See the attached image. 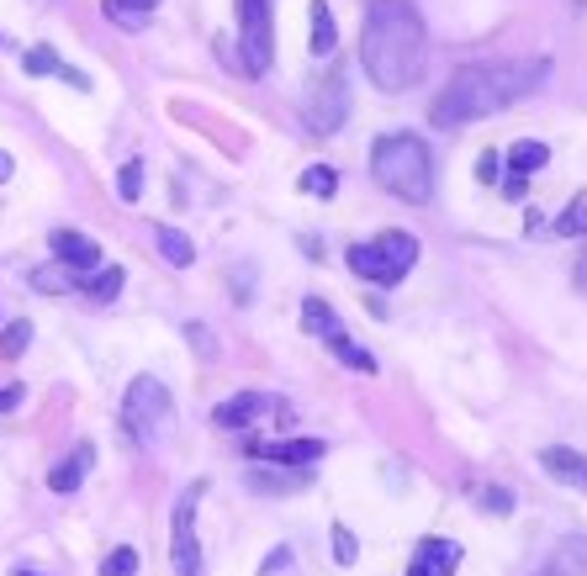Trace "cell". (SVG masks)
I'll use <instances>...</instances> for the list:
<instances>
[{"instance_id": "1", "label": "cell", "mask_w": 587, "mask_h": 576, "mask_svg": "<svg viewBox=\"0 0 587 576\" xmlns=\"http://www.w3.org/2000/svg\"><path fill=\"white\" fill-rule=\"evenodd\" d=\"M360 69L376 90H413L429 69V32L413 0H371L360 27Z\"/></svg>"}, {"instance_id": "2", "label": "cell", "mask_w": 587, "mask_h": 576, "mask_svg": "<svg viewBox=\"0 0 587 576\" xmlns=\"http://www.w3.org/2000/svg\"><path fill=\"white\" fill-rule=\"evenodd\" d=\"M545 59L540 64H466L450 74V85L439 90V101L429 106L434 127H466L476 117H498L503 106L524 101L529 90L545 85Z\"/></svg>"}, {"instance_id": "3", "label": "cell", "mask_w": 587, "mask_h": 576, "mask_svg": "<svg viewBox=\"0 0 587 576\" xmlns=\"http://www.w3.org/2000/svg\"><path fill=\"white\" fill-rule=\"evenodd\" d=\"M371 175L381 191L408 207H429L434 196V154L418 133H381L371 148Z\"/></svg>"}, {"instance_id": "4", "label": "cell", "mask_w": 587, "mask_h": 576, "mask_svg": "<svg viewBox=\"0 0 587 576\" xmlns=\"http://www.w3.org/2000/svg\"><path fill=\"white\" fill-rule=\"evenodd\" d=\"M175 407H170V392H164L159 376H138L133 386H127L122 397V429L133 444H159L164 429H170Z\"/></svg>"}, {"instance_id": "5", "label": "cell", "mask_w": 587, "mask_h": 576, "mask_svg": "<svg viewBox=\"0 0 587 576\" xmlns=\"http://www.w3.org/2000/svg\"><path fill=\"white\" fill-rule=\"evenodd\" d=\"M344 117H350V69H328L313 85V96H307V127L328 138L344 127Z\"/></svg>"}, {"instance_id": "6", "label": "cell", "mask_w": 587, "mask_h": 576, "mask_svg": "<svg viewBox=\"0 0 587 576\" xmlns=\"http://www.w3.org/2000/svg\"><path fill=\"white\" fill-rule=\"evenodd\" d=\"M238 37H244V74L260 80L275 53V27H270V0H238Z\"/></svg>"}, {"instance_id": "7", "label": "cell", "mask_w": 587, "mask_h": 576, "mask_svg": "<svg viewBox=\"0 0 587 576\" xmlns=\"http://www.w3.org/2000/svg\"><path fill=\"white\" fill-rule=\"evenodd\" d=\"M207 492V481L186 487V497L175 503V540H170V555H175V576H201V545H196V503Z\"/></svg>"}, {"instance_id": "8", "label": "cell", "mask_w": 587, "mask_h": 576, "mask_svg": "<svg viewBox=\"0 0 587 576\" xmlns=\"http://www.w3.org/2000/svg\"><path fill=\"white\" fill-rule=\"evenodd\" d=\"M254 460H270V466H291V471H307L323 460V439H286V444H249Z\"/></svg>"}, {"instance_id": "9", "label": "cell", "mask_w": 587, "mask_h": 576, "mask_svg": "<svg viewBox=\"0 0 587 576\" xmlns=\"http://www.w3.org/2000/svg\"><path fill=\"white\" fill-rule=\"evenodd\" d=\"M53 254H59V265H69V270H101V244L96 238H85V233H69V228H59L53 233Z\"/></svg>"}, {"instance_id": "10", "label": "cell", "mask_w": 587, "mask_h": 576, "mask_svg": "<svg viewBox=\"0 0 587 576\" xmlns=\"http://www.w3.org/2000/svg\"><path fill=\"white\" fill-rule=\"evenodd\" d=\"M90 466H96V444H85V439H80L75 450H69V460H59V466L48 471V487L59 492V497H69V492H75L80 481H85V471H90Z\"/></svg>"}, {"instance_id": "11", "label": "cell", "mask_w": 587, "mask_h": 576, "mask_svg": "<svg viewBox=\"0 0 587 576\" xmlns=\"http://www.w3.org/2000/svg\"><path fill=\"white\" fill-rule=\"evenodd\" d=\"M376 254L387 259L392 281H402V275L413 270V259H418V238H413V233H402V228H392V233H381V238H376Z\"/></svg>"}, {"instance_id": "12", "label": "cell", "mask_w": 587, "mask_h": 576, "mask_svg": "<svg viewBox=\"0 0 587 576\" xmlns=\"http://www.w3.org/2000/svg\"><path fill=\"white\" fill-rule=\"evenodd\" d=\"M265 407H270V402H265L260 392H238V397H228V402H217L212 423H217V429H249V423L265 413Z\"/></svg>"}, {"instance_id": "13", "label": "cell", "mask_w": 587, "mask_h": 576, "mask_svg": "<svg viewBox=\"0 0 587 576\" xmlns=\"http://www.w3.org/2000/svg\"><path fill=\"white\" fill-rule=\"evenodd\" d=\"M307 48H313V59H334V48H339L334 16H328L323 0H313V6H307Z\"/></svg>"}, {"instance_id": "14", "label": "cell", "mask_w": 587, "mask_h": 576, "mask_svg": "<svg viewBox=\"0 0 587 576\" xmlns=\"http://www.w3.org/2000/svg\"><path fill=\"white\" fill-rule=\"evenodd\" d=\"M540 466L556 476V481H572V487H582V476H587V460H582L577 450H561V444L540 450Z\"/></svg>"}, {"instance_id": "15", "label": "cell", "mask_w": 587, "mask_h": 576, "mask_svg": "<svg viewBox=\"0 0 587 576\" xmlns=\"http://www.w3.org/2000/svg\"><path fill=\"white\" fill-rule=\"evenodd\" d=\"M545 571H550V576H587V540H582V534H566L561 550L550 555Z\"/></svg>"}, {"instance_id": "16", "label": "cell", "mask_w": 587, "mask_h": 576, "mask_svg": "<svg viewBox=\"0 0 587 576\" xmlns=\"http://www.w3.org/2000/svg\"><path fill=\"white\" fill-rule=\"evenodd\" d=\"M418 566H424L429 576H450L455 566H461V545H450V540H424V545H418Z\"/></svg>"}, {"instance_id": "17", "label": "cell", "mask_w": 587, "mask_h": 576, "mask_svg": "<svg viewBox=\"0 0 587 576\" xmlns=\"http://www.w3.org/2000/svg\"><path fill=\"white\" fill-rule=\"evenodd\" d=\"M350 270L360 275V281H376V286H397V281H392V270H387V259L376 254V244H355V249H350Z\"/></svg>"}, {"instance_id": "18", "label": "cell", "mask_w": 587, "mask_h": 576, "mask_svg": "<svg viewBox=\"0 0 587 576\" xmlns=\"http://www.w3.org/2000/svg\"><path fill=\"white\" fill-rule=\"evenodd\" d=\"M503 159H508V170H513V175H535V170H545V164H550V148H545V143H535V138H519Z\"/></svg>"}, {"instance_id": "19", "label": "cell", "mask_w": 587, "mask_h": 576, "mask_svg": "<svg viewBox=\"0 0 587 576\" xmlns=\"http://www.w3.org/2000/svg\"><path fill=\"white\" fill-rule=\"evenodd\" d=\"M302 328L307 333H318V339H339V318H334V307H328V302H318V296H307V302H302Z\"/></svg>"}, {"instance_id": "20", "label": "cell", "mask_w": 587, "mask_h": 576, "mask_svg": "<svg viewBox=\"0 0 587 576\" xmlns=\"http://www.w3.org/2000/svg\"><path fill=\"white\" fill-rule=\"evenodd\" d=\"M154 244H159V254L170 259L175 270H186L191 259H196V244H191V238L180 233V228H154Z\"/></svg>"}, {"instance_id": "21", "label": "cell", "mask_w": 587, "mask_h": 576, "mask_svg": "<svg viewBox=\"0 0 587 576\" xmlns=\"http://www.w3.org/2000/svg\"><path fill=\"white\" fill-rule=\"evenodd\" d=\"M328 349H334V355L350 365V370H360V376H376V355L365 344H355L350 333H339V339H328Z\"/></svg>"}, {"instance_id": "22", "label": "cell", "mask_w": 587, "mask_h": 576, "mask_svg": "<svg viewBox=\"0 0 587 576\" xmlns=\"http://www.w3.org/2000/svg\"><path fill=\"white\" fill-rule=\"evenodd\" d=\"M122 281H127V275H122L117 265H106V270H90L85 281H80V291H85V296H96V302H112V296L122 291Z\"/></svg>"}, {"instance_id": "23", "label": "cell", "mask_w": 587, "mask_h": 576, "mask_svg": "<svg viewBox=\"0 0 587 576\" xmlns=\"http://www.w3.org/2000/svg\"><path fill=\"white\" fill-rule=\"evenodd\" d=\"M154 6H159V0H106V16H112V22H122L127 32H138L143 16H149Z\"/></svg>"}, {"instance_id": "24", "label": "cell", "mask_w": 587, "mask_h": 576, "mask_svg": "<svg viewBox=\"0 0 587 576\" xmlns=\"http://www.w3.org/2000/svg\"><path fill=\"white\" fill-rule=\"evenodd\" d=\"M249 487L286 497V492H297V487H302V471H249Z\"/></svg>"}, {"instance_id": "25", "label": "cell", "mask_w": 587, "mask_h": 576, "mask_svg": "<svg viewBox=\"0 0 587 576\" xmlns=\"http://www.w3.org/2000/svg\"><path fill=\"white\" fill-rule=\"evenodd\" d=\"M32 286H38L43 296H59L69 286H80V281H75V270H69V265H43V270H32Z\"/></svg>"}, {"instance_id": "26", "label": "cell", "mask_w": 587, "mask_h": 576, "mask_svg": "<svg viewBox=\"0 0 587 576\" xmlns=\"http://www.w3.org/2000/svg\"><path fill=\"white\" fill-rule=\"evenodd\" d=\"M302 191L318 196V201H328V196L339 191V175L328 170V164H313V170H302Z\"/></svg>"}, {"instance_id": "27", "label": "cell", "mask_w": 587, "mask_h": 576, "mask_svg": "<svg viewBox=\"0 0 587 576\" xmlns=\"http://www.w3.org/2000/svg\"><path fill=\"white\" fill-rule=\"evenodd\" d=\"M27 344H32V323L27 318H16L11 328H0V360H16Z\"/></svg>"}, {"instance_id": "28", "label": "cell", "mask_w": 587, "mask_h": 576, "mask_svg": "<svg viewBox=\"0 0 587 576\" xmlns=\"http://www.w3.org/2000/svg\"><path fill=\"white\" fill-rule=\"evenodd\" d=\"M556 228H561V238H587V196H577L572 207L556 217Z\"/></svg>"}, {"instance_id": "29", "label": "cell", "mask_w": 587, "mask_h": 576, "mask_svg": "<svg viewBox=\"0 0 587 576\" xmlns=\"http://www.w3.org/2000/svg\"><path fill=\"white\" fill-rule=\"evenodd\" d=\"M22 69L32 74V80H43V74H59V53H53L48 43H38V48H27V59H22Z\"/></svg>"}, {"instance_id": "30", "label": "cell", "mask_w": 587, "mask_h": 576, "mask_svg": "<svg viewBox=\"0 0 587 576\" xmlns=\"http://www.w3.org/2000/svg\"><path fill=\"white\" fill-rule=\"evenodd\" d=\"M117 196H122V201H138V196H143V159H127V164H122Z\"/></svg>"}, {"instance_id": "31", "label": "cell", "mask_w": 587, "mask_h": 576, "mask_svg": "<svg viewBox=\"0 0 587 576\" xmlns=\"http://www.w3.org/2000/svg\"><path fill=\"white\" fill-rule=\"evenodd\" d=\"M138 571V550L133 545H117L112 555H106V566H101V576H133Z\"/></svg>"}, {"instance_id": "32", "label": "cell", "mask_w": 587, "mask_h": 576, "mask_svg": "<svg viewBox=\"0 0 587 576\" xmlns=\"http://www.w3.org/2000/svg\"><path fill=\"white\" fill-rule=\"evenodd\" d=\"M476 508H487V513H513V492L508 487H482V492H476Z\"/></svg>"}, {"instance_id": "33", "label": "cell", "mask_w": 587, "mask_h": 576, "mask_svg": "<svg viewBox=\"0 0 587 576\" xmlns=\"http://www.w3.org/2000/svg\"><path fill=\"white\" fill-rule=\"evenodd\" d=\"M355 555H360V540L344 524H334V561L339 566H355Z\"/></svg>"}, {"instance_id": "34", "label": "cell", "mask_w": 587, "mask_h": 576, "mask_svg": "<svg viewBox=\"0 0 587 576\" xmlns=\"http://www.w3.org/2000/svg\"><path fill=\"white\" fill-rule=\"evenodd\" d=\"M498 175H503V159H498V154H482V159H476V180H482V185H492Z\"/></svg>"}, {"instance_id": "35", "label": "cell", "mask_w": 587, "mask_h": 576, "mask_svg": "<svg viewBox=\"0 0 587 576\" xmlns=\"http://www.w3.org/2000/svg\"><path fill=\"white\" fill-rule=\"evenodd\" d=\"M291 566V550L281 545V550H275V555H265V566H260V576H281Z\"/></svg>"}, {"instance_id": "36", "label": "cell", "mask_w": 587, "mask_h": 576, "mask_svg": "<svg viewBox=\"0 0 587 576\" xmlns=\"http://www.w3.org/2000/svg\"><path fill=\"white\" fill-rule=\"evenodd\" d=\"M503 196H508V201H524V196H529V185H524V175H513V180L503 185Z\"/></svg>"}, {"instance_id": "37", "label": "cell", "mask_w": 587, "mask_h": 576, "mask_svg": "<svg viewBox=\"0 0 587 576\" xmlns=\"http://www.w3.org/2000/svg\"><path fill=\"white\" fill-rule=\"evenodd\" d=\"M22 397H27V392H22V386H6V392H0V413H11V407H16V402H22Z\"/></svg>"}, {"instance_id": "38", "label": "cell", "mask_w": 587, "mask_h": 576, "mask_svg": "<svg viewBox=\"0 0 587 576\" xmlns=\"http://www.w3.org/2000/svg\"><path fill=\"white\" fill-rule=\"evenodd\" d=\"M577 286H582V291H587V254H582V259H577Z\"/></svg>"}, {"instance_id": "39", "label": "cell", "mask_w": 587, "mask_h": 576, "mask_svg": "<svg viewBox=\"0 0 587 576\" xmlns=\"http://www.w3.org/2000/svg\"><path fill=\"white\" fill-rule=\"evenodd\" d=\"M11 576H48V571H32V566H16Z\"/></svg>"}, {"instance_id": "40", "label": "cell", "mask_w": 587, "mask_h": 576, "mask_svg": "<svg viewBox=\"0 0 587 576\" xmlns=\"http://www.w3.org/2000/svg\"><path fill=\"white\" fill-rule=\"evenodd\" d=\"M11 175V154H0V180H6Z\"/></svg>"}, {"instance_id": "41", "label": "cell", "mask_w": 587, "mask_h": 576, "mask_svg": "<svg viewBox=\"0 0 587 576\" xmlns=\"http://www.w3.org/2000/svg\"><path fill=\"white\" fill-rule=\"evenodd\" d=\"M408 576H429V571H424V566H418V561H413V566H408Z\"/></svg>"}, {"instance_id": "42", "label": "cell", "mask_w": 587, "mask_h": 576, "mask_svg": "<svg viewBox=\"0 0 587 576\" xmlns=\"http://www.w3.org/2000/svg\"><path fill=\"white\" fill-rule=\"evenodd\" d=\"M582 492H587V476H582Z\"/></svg>"}, {"instance_id": "43", "label": "cell", "mask_w": 587, "mask_h": 576, "mask_svg": "<svg viewBox=\"0 0 587 576\" xmlns=\"http://www.w3.org/2000/svg\"><path fill=\"white\" fill-rule=\"evenodd\" d=\"M540 576H550V571H540Z\"/></svg>"}, {"instance_id": "44", "label": "cell", "mask_w": 587, "mask_h": 576, "mask_svg": "<svg viewBox=\"0 0 587 576\" xmlns=\"http://www.w3.org/2000/svg\"><path fill=\"white\" fill-rule=\"evenodd\" d=\"M0 43H6V37H0Z\"/></svg>"}]
</instances>
